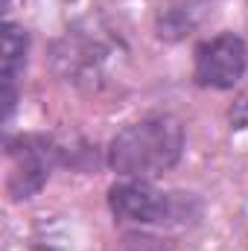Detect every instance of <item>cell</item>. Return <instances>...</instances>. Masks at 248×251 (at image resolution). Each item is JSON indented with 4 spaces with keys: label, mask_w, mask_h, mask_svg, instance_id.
Here are the masks:
<instances>
[{
    "label": "cell",
    "mask_w": 248,
    "mask_h": 251,
    "mask_svg": "<svg viewBox=\"0 0 248 251\" xmlns=\"http://www.w3.org/2000/svg\"><path fill=\"white\" fill-rule=\"evenodd\" d=\"M184 155V126L173 114H149L117 131L108 167L125 178H149L173 170Z\"/></svg>",
    "instance_id": "cell-1"
},
{
    "label": "cell",
    "mask_w": 248,
    "mask_h": 251,
    "mask_svg": "<svg viewBox=\"0 0 248 251\" xmlns=\"http://www.w3.org/2000/svg\"><path fill=\"white\" fill-rule=\"evenodd\" d=\"M248 67V47L246 41L234 32H222L210 41H201L196 47V64L193 79L201 88L213 91H231Z\"/></svg>",
    "instance_id": "cell-2"
},
{
    "label": "cell",
    "mask_w": 248,
    "mask_h": 251,
    "mask_svg": "<svg viewBox=\"0 0 248 251\" xmlns=\"http://www.w3.org/2000/svg\"><path fill=\"white\" fill-rule=\"evenodd\" d=\"M108 207L120 222L134 225H164L181 213V204L173 193L152 187L143 178L114 184L108 190Z\"/></svg>",
    "instance_id": "cell-3"
},
{
    "label": "cell",
    "mask_w": 248,
    "mask_h": 251,
    "mask_svg": "<svg viewBox=\"0 0 248 251\" xmlns=\"http://www.w3.org/2000/svg\"><path fill=\"white\" fill-rule=\"evenodd\" d=\"M9 155L15 158V167L9 173V196L12 199L35 196L50 178L56 149L44 137H21V149L9 143Z\"/></svg>",
    "instance_id": "cell-4"
},
{
    "label": "cell",
    "mask_w": 248,
    "mask_h": 251,
    "mask_svg": "<svg viewBox=\"0 0 248 251\" xmlns=\"http://www.w3.org/2000/svg\"><path fill=\"white\" fill-rule=\"evenodd\" d=\"M3 59H0V82H3V117L9 120L18 102V79L26 67V53H29V35L24 26L6 21L3 24Z\"/></svg>",
    "instance_id": "cell-5"
},
{
    "label": "cell",
    "mask_w": 248,
    "mask_h": 251,
    "mask_svg": "<svg viewBox=\"0 0 248 251\" xmlns=\"http://www.w3.org/2000/svg\"><path fill=\"white\" fill-rule=\"evenodd\" d=\"M187 29H190V21H187L184 15H178V9H167V12L158 18V35L167 38V41L181 38Z\"/></svg>",
    "instance_id": "cell-6"
},
{
    "label": "cell",
    "mask_w": 248,
    "mask_h": 251,
    "mask_svg": "<svg viewBox=\"0 0 248 251\" xmlns=\"http://www.w3.org/2000/svg\"><path fill=\"white\" fill-rule=\"evenodd\" d=\"M246 3H248V0H246Z\"/></svg>",
    "instance_id": "cell-7"
}]
</instances>
